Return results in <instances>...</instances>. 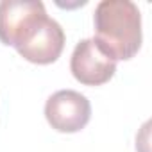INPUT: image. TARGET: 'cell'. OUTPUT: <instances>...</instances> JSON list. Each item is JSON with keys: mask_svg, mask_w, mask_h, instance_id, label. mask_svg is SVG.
Segmentation results:
<instances>
[{"mask_svg": "<svg viewBox=\"0 0 152 152\" xmlns=\"http://www.w3.org/2000/svg\"><path fill=\"white\" fill-rule=\"evenodd\" d=\"M95 43L116 63L141 48V13L131 0H102L95 7Z\"/></svg>", "mask_w": 152, "mask_h": 152, "instance_id": "cell-1", "label": "cell"}, {"mask_svg": "<svg viewBox=\"0 0 152 152\" xmlns=\"http://www.w3.org/2000/svg\"><path fill=\"white\" fill-rule=\"evenodd\" d=\"M72 75L84 86H102L113 79L116 63L95 43L93 38L75 45L70 57Z\"/></svg>", "mask_w": 152, "mask_h": 152, "instance_id": "cell-4", "label": "cell"}, {"mask_svg": "<svg viewBox=\"0 0 152 152\" xmlns=\"http://www.w3.org/2000/svg\"><path fill=\"white\" fill-rule=\"evenodd\" d=\"M39 0H2L0 2V41L7 47H22L47 18Z\"/></svg>", "mask_w": 152, "mask_h": 152, "instance_id": "cell-2", "label": "cell"}, {"mask_svg": "<svg viewBox=\"0 0 152 152\" xmlns=\"http://www.w3.org/2000/svg\"><path fill=\"white\" fill-rule=\"evenodd\" d=\"M63 48H64V31L56 20L47 16L34 31V34L16 50L29 63L50 64L59 59Z\"/></svg>", "mask_w": 152, "mask_h": 152, "instance_id": "cell-5", "label": "cell"}, {"mask_svg": "<svg viewBox=\"0 0 152 152\" xmlns=\"http://www.w3.org/2000/svg\"><path fill=\"white\" fill-rule=\"evenodd\" d=\"M45 118L57 132H79L91 118L90 100L75 90H59L45 104Z\"/></svg>", "mask_w": 152, "mask_h": 152, "instance_id": "cell-3", "label": "cell"}]
</instances>
